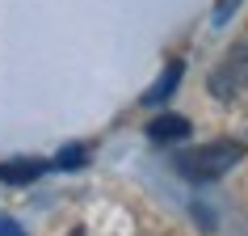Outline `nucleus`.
I'll list each match as a JSON object with an SVG mask.
<instances>
[{"label": "nucleus", "mask_w": 248, "mask_h": 236, "mask_svg": "<svg viewBox=\"0 0 248 236\" xmlns=\"http://www.w3.org/2000/svg\"><path fill=\"white\" fill-rule=\"evenodd\" d=\"M181 72H185V67H181V59H172V64L164 67V72H160V80L143 93V105H160V101H169L172 93H177V84H181Z\"/></svg>", "instance_id": "20e7f679"}, {"label": "nucleus", "mask_w": 248, "mask_h": 236, "mask_svg": "<svg viewBox=\"0 0 248 236\" xmlns=\"http://www.w3.org/2000/svg\"><path fill=\"white\" fill-rule=\"evenodd\" d=\"M147 135H152L156 144L185 139V135H189V118H181V114H160V118H152V122H147Z\"/></svg>", "instance_id": "7ed1b4c3"}, {"label": "nucleus", "mask_w": 248, "mask_h": 236, "mask_svg": "<svg viewBox=\"0 0 248 236\" xmlns=\"http://www.w3.org/2000/svg\"><path fill=\"white\" fill-rule=\"evenodd\" d=\"M67 236H84V228H76V232H67Z\"/></svg>", "instance_id": "6e6552de"}, {"label": "nucleus", "mask_w": 248, "mask_h": 236, "mask_svg": "<svg viewBox=\"0 0 248 236\" xmlns=\"http://www.w3.org/2000/svg\"><path fill=\"white\" fill-rule=\"evenodd\" d=\"M84 160H89V144H67L63 152L55 156V165H59V169H80Z\"/></svg>", "instance_id": "423d86ee"}, {"label": "nucleus", "mask_w": 248, "mask_h": 236, "mask_svg": "<svg viewBox=\"0 0 248 236\" xmlns=\"http://www.w3.org/2000/svg\"><path fill=\"white\" fill-rule=\"evenodd\" d=\"M0 236H26V232H21V223H13L9 215H0Z\"/></svg>", "instance_id": "0eeeda50"}, {"label": "nucleus", "mask_w": 248, "mask_h": 236, "mask_svg": "<svg viewBox=\"0 0 248 236\" xmlns=\"http://www.w3.org/2000/svg\"><path fill=\"white\" fill-rule=\"evenodd\" d=\"M206 89H210V97H219V101H232V97H240V93L248 89V38L232 42V51L210 67Z\"/></svg>", "instance_id": "f03ea898"}, {"label": "nucleus", "mask_w": 248, "mask_h": 236, "mask_svg": "<svg viewBox=\"0 0 248 236\" xmlns=\"http://www.w3.org/2000/svg\"><path fill=\"white\" fill-rule=\"evenodd\" d=\"M42 173H46V160H4L0 165V182L26 185V182H38Z\"/></svg>", "instance_id": "39448f33"}, {"label": "nucleus", "mask_w": 248, "mask_h": 236, "mask_svg": "<svg viewBox=\"0 0 248 236\" xmlns=\"http://www.w3.org/2000/svg\"><path fill=\"white\" fill-rule=\"evenodd\" d=\"M240 156H244V144H240V139L198 144V148H189V152L177 156V173L189 177V182H219L232 165H240Z\"/></svg>", "instance_id": "f257e3e1"}]
</instances>
